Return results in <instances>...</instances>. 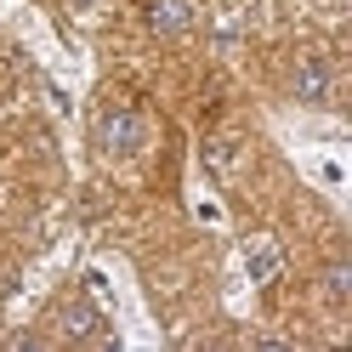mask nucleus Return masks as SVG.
<instances>
[{"label":"nucleus","mask_w":352,"mask_h":352,"mask_svg":"<svg viewBox=\"0 0 352 352\" xmlns=\"http://www.w3.org/2000/svg\"><path fill=\"white\" fill-rule=\"evenodd\" d=\"M188 17H193L188 0H148V29L153 34H182Z\"/></svg>","instance_id":"39448f33"},{"label":"nucleus","mask_w":352,"mask_h":352,"mask_svg":"<svg viewBox=\"0 0 352 352\" xmlns=\"http://www.w3.org/2000/svg\"><path fill=\"white\" fill-rule=\"evenodd\" d=\"M296 97L301 102H324L329 97V63L324 57H301L296 63Z\"/></svg>","instance_id":"7ed1b4c3"},{"label":"nucleus","mask_w":352,"mask_h":352,"mask_svg":"<svg viewBox=\"0 0 352 352\" xmlns=\"http://www.w3.org/2000/svg\"><path fill=\"white\" fill-rule=\"evenodd\" d=\"M228 160H233V142H228V137H210V142H205V165H210V170H222Z\"/></svg>","instance_id":"0eeeda50"},{"label":"nucleus","mask_w":352,"mask_h":352,"mask_svg":"<svg viewBox=\"0 0 352 352\" xmlns=\"http://www.w3.org/2000/svg\"><path fill=\"white\" fill-rule=\"evenodd\" d=\"M324 296H329V307H346L352 301V267H346V261H329V267H324Z\"/></svg>","instance_id":"423d86ee"},{"label":"nucleus","mask_w":352,"mask_h":352,"mask_svg":"<svg viewBox=\"0 0 352 352\" xmlns=\"http://www.w3.org/2000/svg\"><path fill=\"white\" fill-rule=\"evenodd\" d=\"M97 148L114 153V160L142 148V114H137L125 97H108V102H102V114H97Z\"/></svg>","instance_id":"f257e3e1"},{"label":"nucleus","mask_w":352,"mask_h":352,"mask_svg":"<svg viewBox=\"0 0 352 352\" xmlns=\"http://www.w3.org/2000/svg\"><path fill=\"white\" fill-rule=\"evenodd\" d=\"M245 267H250L256 284H273L284 273V250L273 245V239H256V245H245Z\"/></svg>","instance_id":"20e7f679"},{"label":"nucleus","mask_w":352,"mask_h":352,"mask_svg":"<svg viewBox=\"0 0 352 352\" xmlns=\"http://www.w3.org/2000/svg\"><path fill=\"white\" fill-rule=\"evenodd\" d=\"M63 336L69 341H97L102 336V313L91 307V296H69L63 301Z\"/></svg>","instance_id":"f03ea898"},{"label":"nucleus","mask_w":352,"mask_h":352,"mask_svg":"<svg viewBox=\"0 0 352 352\" xmlns=\"http://www.w3.org/2000/svg\"><path fill=\"white\" fill-rule=\"evenodd\" d=\"M69 6H74V12H85V6H97V0H69Z\"/></svg>","instance_id":"6e6552de"}]
</instances>
